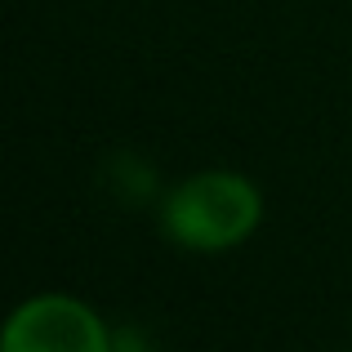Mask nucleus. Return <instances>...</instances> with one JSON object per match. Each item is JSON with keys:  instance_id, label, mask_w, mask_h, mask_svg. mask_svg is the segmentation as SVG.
I'll use <instances>...</instances> for the list:
<instances>
[{"instance_id": "nucleus-1", "label": "nucleus", "mask_w": 352, "mask_h": 352, "mask_svg": "<svg viewBox=\"0 0 352 352\" xmlns=\"http://www.w3.org/2000/svg\"><path fill=\"white\" fill-rule=\"evenodd\" d=\"M258 214H263V201H258L254 183L228 170H210L188 179L170 197L165 228L174 241L192 250H228L254 232Z\"/></svg>"}, {"instance_id": "nucleus-2", "label": "nucleus", "mask_w": 352, "mask_h": 352, "mask_svg": "<svg viewBox=\"0 0 352 352\" xmlns=\"http://www.w3.org/2000/svg\"><path fill=\"white\" fill-rule=\"evenodd\" d=\"M0 352H112L107 330L85 303L45 294L9 317Z\"/></svg>"}]
</instances>
